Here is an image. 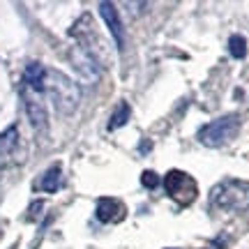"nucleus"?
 Wrapping results in <instances>:
<instances>
[{"label":"nucleus","instance_id":"1","mask_svg":"<svg viewBox=\"0 0 249 249\" xmlns=\"http://www.w3.org/2000/svg\"><path fill=\"white\" fill-rule=\"evenodd\" d=\"M42 90H44V92H49L51 102L55 104L58 113H62V116H70V113H74V111H76V107H79V99H81L79 86H76L71 79H67L62 71L46 70L44 71V83H42Z\"/></svg>","mask_w":249,"mask_h":249},{"label":"nucleus","instance_id":"2","mask_svg":"<svg viewBox=\"0 0 249 249\" xmlns=\"http://www.w3.org/2000/svg\"><path fill=\"white\" fill-rule=\"evenodd\" d=\"M210 205L224 213H245L249 208V182L238 178L217 182L210 189Z\"/></svg>","mask_w":249,"mask_h":249},{"label":"nucleus","instance_id":"3","mask_svg":"<svg viewBox=\"0 0 249 249\" xmlns=\"http://www.w3.org/2000/svg\"><path fill=\"white\" fill-rule=\"evenodd\" d=\"M240 132V116L238 113H229L222 116L214 123H208L205 127L198 129V141L208 145V148H222L229 141H233Z\"/></svg>","mask_w":249,"mask_h":249},{"label":"nucleus","instance_id":"4","mask_svg":"<svg viewBox=\"0 0 249 249\" xmlns=\"http://www.w3.org/2000/svg\"><path fill=\"white\" fill-rule=\"evenodd\" d=\"M164 189H166V194L178 205H192L196 201V196H198L196 180L192 178L189 173H185V171H176V169L166 173Z\"/></svg>","mask_w":249,"mask_h":249},{"label":"nucleus","instance_id":"5","mask_svg":"<svg viewBox=\"0 0 249 249\" xmlns=\"http://www.w3.org/2000/svg\"><path fill=\"white\" fill-rule=\"evenodd\" d=\"M70 60L71 65L76 67V71H79L83 79L88 81H95L99 74V67H97V60H95V55L90 53L88 49H83V46H76L74 51L70 53Z\"/></svg>","mask_w":249,"mask_h":249},{"label":"nucleus","instance_id":"6","mask_svg":"<svg viewBox=\"0 0 249 249\" xmlns=\"http://www.w3.org/2000/svg\"><path fill=\"white\" fill-rule=\"evenodd\" d=\"M97 219L102 224H118L124 219V214H127V208H124L123 201H118V198H111V196H104V198H99L97 201Z\"/></svg>","mask_w":249,"mask_h":249},{"label":"nucleus","instance_id":"7","mask_svg":"<svg viewBox=\"0 0 249 249\" xmlns=\"http://www.w3.org/2000/svg\"><path fill=\"white\" fill-rule=\"evenodd\" d=\"M23 99H26V111L28 118L35 129H44L46 127V108L42 104V92H35L23 86Z\"/></svg>","mask_w":249,"mask_h":249},{"label":"nucleus","instance_id":"8","mask_svg":"<svg viewBox=\"0 0 249 249\" xmlns=\"http://www.w3.org/2000/svg\"><path fill=\"white\" fill-rule=\"evenodd\" d=\"M99 14H102L104 23H107L108 30H111V35H113V39H116L118 49H123L124 46L123 23H120V18H118V12H116V7H113V2H102V5H99Z\"/></svg>","mask_w":249,"mask_h":249},{"label":"nucleus","instance_id":"9","mask_svg":"<svg viewBox=\"0 0 249 249\" xmlns=\"http://www.w3.org/2000/svg\"><path fill=\"white\" fill-rule=\"evenodd\" d=\"M18 148V132L17 127H9L7 132L0 134V178L7 169V161L12 160L14 150Z\"/></svg>","mask_w":249,"mask_h":249},{"label":"nucleus","instance_id":"10","mask_svg":"<svg viewBox=\"0 0 249 249\" xmlns=\"http://www.w3.org/2000/svg\"><path fill=\"white\" fill-rule=\"evenodd\" d=\"M60 185H62V171H60V166L55 164V166H51L49 171H44V173L39 176L37 189H42L46 194H53V192L60 189Z\"/></svg>","mask_w":249,"mask_h":249},{"label":"nucleus","instance_id":"11","mask_svg":"<svg viewBox=\"0 0 249 249\" xmlns=\"http://www.w3.org/2000/svg\"><path fill=\"white\" fill-rule=\"evenodd\" d=\"M129 104L127 102H120L116 107V111H113V116H111V120H108V129H118V127H123L127 120H129Z\"/></svg>","mask_w":249,"mask_h":249},{"label":"nucleus","instance_id":"12","mask_svg":"<svg viewBox=\"0 0 249 249\" xmlns=\"http://www.w3.org/2000/svg\"><path fill=\"white\" fill-rule=\"evenodd\" d=\"M229 51H231L233 58L242 60V58L247 55V39L242 35H233L231 39H229Z\"/></svg>","mask_w":249,"mask_h":249},{"label":"nucleus","instance_id":"13","mask_svg":"<svg viewBox=\"0 0 249 249\" xmlns=\"http://www.w3.org/2000/svg\"><path fill=\"white\" fill-rule=\"evenodd\" d=\"M141 185L148 187V189H155V187L160 185V176H157L155 171H143L141 173Z\"/></svg>","mask_w":249,"mask_h":249}]
</instances>
